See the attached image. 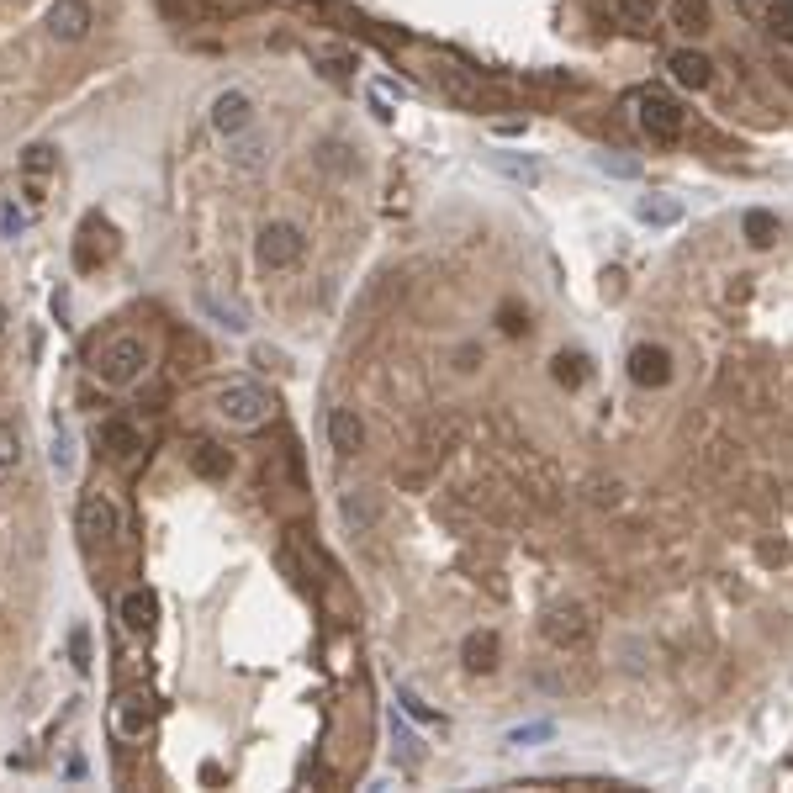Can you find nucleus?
<instances>
[{
	"label": "nucleus",
	"mask_w": 793,
	"mask_h": 793,
	"mask_svg": "<svg viewBox=\"0 0 793 793\" xmlns=\"http://www.w3.org/2000/svg\"><path fill=\"white\" fill-rule=\"evenodd\" d=\"M667 69H672V80H677L682 90H709V80H714L709 53H698V48H677L672 59H667Z\"/></svg>",
	"instance_id": "nucleus-11"
},
{
	"label": "nucleus",
	"mask_w": 793,
	"mask_h": 793,
	"mask_svg": "<svg viewBox=\"0 0 793 793\" xmlns=\"http://www.w3.org/2000/svg\"><path fill=\"white\" fill-rule=\"evenodd\" d=\"M767 27H772V38H778V43L793 48V0H772V6H767Z\"/></svg>",
	"instance_id": "nucleus-28"
},
{
	"label": "nucleus",
	"mask_w": 793,
	"mask_h": 793,
	"mask_svg": "<svg viewBox=\"0 0 793 793\" xmlns=\"http://www.w3.org/2000/svg\"><path fill=\"white\" fill-rule=\"evenodd\" d=\"M630 381L645 392H661L672 381V349L667 344H635L630 349Z\"/></svg>",
	"instance_id": "nucleus-8"
},
{
	"label": "nucleus",
	"mask_w": 793,
	"mask_h": 793,
	"mask_svg": "<svg viewBox=\"0 0 793 793\" xmlns=\"http://www.w3.org/2000/svg\"><path fill=\"white\" fill-rule=\"evenodd\" d=\"M90 27H96L90 0H53L48 6V38L53 43H85Z\"/></svg>",
	"instance_id": "nucleus-6"
},
{
	"label": "nucleus",
	"mask_w": 793,
	"mask_h": 793,
	"mask_svg": "<svg viewBox=\"0 0 793 793\" xmlns=\"http://www.w3.org/2000/svg\"><path fill=\"white\" fill-rule=\"evenodd\" d=\"M545 640L561 645V651H577V645L593 640V614L582 603H566V608H550L545 614Z\"/></svg>",
	"instance_id": "nucleus-5"
},
{
	"label": "nucleus",
	"mask_w": 793,
	"mask_h": 793,
	"mask_svg": "<svg viewBox=\"0 0 793 793\" xmlns=\"http://www.w3.org/2000/svg\"><path fill=\"white\" fill-rule=\"evenodd\" d=\"M497 656H503L497 630H471L466 640H460V661H466V672H497Z\"/></svg>",
	"instance_id": "nucleus-12"
},
{
	"label": "nucleus",
	"mask_w": 793,
	"mask_h": 793,
	"mask_svg": "<svg viewBox=\"0 0 793 793\" xmlns=\"http://www.w3.org/2000/svg\"><path fill=\"white\" fill-rule=\"evenodd\" d=\"M640 106V127H645V138L651 143H677L682 138V106L667 96V90H645V96L635 101Z\"/></svg>",
	"instance_id": "nucleus-4"
},
{
	"label": "nucleus",
	"mask_w": 793,
	"mask_h": 793,
	"mask_svg": "<svg viewBox=\"0 0 793 793\" xmlns=\"http://www.w3.org/2000/svg\"><path fill=\"white\" fill-rule=\"evenodd\" d=\"M75 524H80V534L85 540H112V534L122 529V513H117V503H112V492H85L80 497V513H75Z\"/></svg>",
	"instance_id": "nucleus-7"
},
{
	"label": "nucleus",
	"mask_w": 793,
	"mask_h": 793,
	"mask_svg": "<svg viewBox=\"0 0 793 793\" xmlns=\"http://www.w3.org/2000/svg\"><path fill=\"white\" fill-rule=\"evenodd\" d=\"M550 735H556V725H550V719H540V725H519V730H508V741H513V746H534V741H550Z\"/></svg>",
	"instance_id": "nucleus-32"
},
{
	"label": "nucleus",
	"mask_w": 793,
	"mask_h": 793,
	"mask_svg": "<svg viewBox=\"0 0 793 793\" xmlns=\"http://www.w3.org/2000/svg\"><path fill=\"white\" fill-rule=\"evenodd\" d=\"M487 159H492V170L524 180V186H534V180H540V164H534V159H519V154H487Z\"/></svg>",
	"instance_id": "nucleus-26"
},
{
	"label": "nucleus",
	"mask_w": 793,
	"mask_h": 793,
	"mask_svg": "<svg viewBox=\"0 0 793 793\" xmlns=\"http://www.w3.org/2000/svg\"><path fill=\"white\" fill-rule=\"evenodd\" d=\"M677 27L682 32H709L714 27V16H709V0H677Z\"/></svg>",
	"instance_id": "nucleus-22"
},
{
	"label": "nucleus",
	"mask_w": 793,
	"mask_h": 793,
	"mask_svg": "<svg viewBox=\"0 0 793 793\" xmlns=\"http://www.w3.org/2000/svg\"><path fill=\"white\" fill-rule=\"evenodd\" d=\"M101 445H106V455H112V460H133L143 450V439H138L133 423L112 418V423H101Z\"/></svg>",
	"instance_id": "nucleus-15"
},
{
	"label": "nucleus",
	"mask_w": 793,
	"mask_h": 793,
	"mask_svg": "<svg viewBox=\"0 0 793 793\" xmlns=\"http://www.w3.org/2000/svg\"><path fill=\"white\" fill-rule=\"evenodd\" d=\"M328 445H334L339 455H355L365 445V423H360L355 408H334V413H328Z\"/></svg>",
	"instance_id": "nucleus-14"
},
{
	"label": "nucleus",
	"mask_w": 793,
	"mask_h": 793,
	"mask_svg": "<svg viewBox=\"0 0 793 793\" xmlns=\"http://www.w3.org/2000/svg\"><path fill=\"white\" fill-rule=\"evenodd\" d=\"M270 392L260 381H228L223 392H217V418L228 423V429H260L270 423Z\"/></svg>",
	"instance_id": "nucleus-2"
},
{
	"label": "nucleus",
	"mask_w": 793,
	"mask_h": 793,
	"mask_svg": "<svg viewBox=\"0 0 793 793\" xmlns=\"http://www.w3.org/2000/svg\"><path fill=\"white\" fill-rule=\"evenodd\" d=\"M741 233H746V244H751V249H767L772 238H778V217L762 212V207H751V212L741 217Z\"/></svg>",
	"instance_id": "nucleus-18"
},
{
	"label": "nucleus",
	"mask_w": 793,
	"mask_h": 793,
	"mask_svg": "<svg viewBox=\"0 0 793 793\" xmlns=\"http://www.w3.org/2000/svg\"><path fill=\"white\" fill-rule=\"evenodd\" d=\"M614 6H619V16H624V22H640V27H645V22H656V16H661V0H614Z\"/></svg>",
	"instance_id": "nucleus-31"
},
{
	"label": "nucleus",
	"mask_w": 793,
	"mask_h": 793,
	"mask_svg": "<svg viewBox=\"0 0 793 793\" xmlns=\"http://www.w3.org/2000/svg\"><path fill=\"white\" fill-rule=\"evenodd\" d=\"M22 223H27V217L16 212V207H6V217H0V228H6V238H11V233H22Z\"/></svg>",
	"instance_id": "nucleus-34"
},
{
	"label": "nucleus",
	"mask_w": 793,
	"mask_h": 793,
	"mask_svg": "<svg viewBox=\"0 0 793 793\" xmlns=\"http://www.w3.org/2000/svg\"><path fill=\"white\" fill-rule=\"evenodd\" d=\"M344 524L371 529V524H376V497H371V492H349V497H344Z\"/></svg>",
	"instance_id": "nucleus-24"
},
{
	"label": "nucleus",
	"mask_w": 793,
	"mask_h": 793,
	"mask_svg": "<svg viewBox=\"0 0 793 793\" xmlns=\"http://www.w3.org/2000/svg\"><path fill=\"white\" fill-rule=\"evenodd\" d=\"M635 217H640V223H656V228H672L677 217H682V207H677V201H667V196H645V201H635Z\"/></svg>",
	"instance_id": "nucleus-19"
},
{
	"label": "nucleus",
	"mask_w": 793,
	"mask_h": 793,
	"mask_svg": "<svg viewBox=\"0 0 793 793\" xmlns=\"http://www.w3.org/2000/svg\"><path fill=\"white\" fill-rule=\"evenodd\" d=\"M307 254V233L297 223H265L260 238H254V260L265 270H291Z\"/></svg>",
	"instance_id": "nucleus-3"
},
{
	"label": "nucleus",
	"mask_w": 793,
	"mask_h": 793,
	"mask_svg": "<svg viewBox=\"0 0 793 793\" xmlns=\"http://www.w3.org/2000/svg\"><path fill=\"white\" fill-rule=\"evenodd\" d=\"M48 460H53V471H59V476H75V429H69V418H53V450H48Z\"/></svg>",
	"instance_id": "nucleus-16"
},
{
	"label": "nucleus",
	"mask_w": 793,
	"mask_h": 793,
	"mask_svg": "<svg viewBox=\"0 0 793 793\" xmlns=\"http://www.w3.org/2000/svg\"><path fill=\"white\" fill-rule=\"evenodd\" d=\"M191 471L196 476H228L233 471V455L223 445H212V439H201V445L191 450Z\"/></svg>",
	"instance_id": "nucleus-17"
},
{
	"label": "nucleus",
	"mask_w": 793,
	"mask_h": 793,
	"mask_svg": "<svg viewBox=\"0 0 793 793\" xmlns=\"http://www.w3.org/2000/svg\"><path fill=\"white\" fill-rule=\"evenodd\" d=\"M117 619H122V630H127V635H154L159 603H154V593H149V587H133V593H122V603H117Z\"/></svg>",
	"instance_id": "nucleus-10"
},
{
	"label": "nucleus",
	"mask_w": 793,
	"mask_h": 793,
	"mask_svg": "<svg viewBox=\"0 0 793 793\" xmlns=\"http://www.w3.org/2000/svg\"><path fill=\"white\" fill-rule=\"evenodd\" d=\"M53 164H59V154L48 149V143H32V149L22 154V175H32V180H43Z\"/></svg>",
	"instance_id": "nucleus-29"
},
{
	"label": "nucleus",
	"mask_w": 793,
	"mask_h": 793,
	"mask_svg": "<svg viewBox=\"0 0 793 793\" xmlns=\"http://www.w3.org/2000/svg\"><path fill=\"white\" fill-rule=\"evenodd\" d=\"M228 164H233V170H244V175H260L265 164H270V143L249 127V133L228 138Z\"/></svg>",
	"instance_id": "nucleus-13"
},
{
	"label": "nucleus",
	"mask_w": 793,
	"mask_h": 793,
	"mask_svg": "<svg viewBox=\"0 0 793 793\" xmlns=\"http://www.w3.org/2000/svg\"><path fill=\"white\" fill-rule=\"evenodd\" d=\"M598 170H603V175H619V180H630V175H635V164H630V159H608V154H603V159H598Z\"/></svg>",
	"instance_id": "nucleus-33"
},
{
	"label": "nucleus",
	"mask_w": 793,
	"mask_h": 793,
	"mask_svg": "<svg viewBox=\"0 0 793 793\" xmlns=\"http://www.w3.org/2000/svg\"><path fill=\"white\" fill-rule=\"evenodd\" d=\"M196 302H201V312H212V318H217V328H228V334H244V328H249V323H244V312H238V307H228V302H217L212 291H201Z\"/></svg>",
	"instance_id": "nucleus-23"
},
{
	"label": "nucleus",
	"mask_w": 793,
	"mask_h": 793,
	"mask_svg": "<svg viewBox=\"0 0 793 793\" xmlns=\"http://www.w3.org/2000/svg\"><path fill=\"white\" fill-rule=\"evenodd\" d=\"M6 323H11V318H6V302H0V334H6Z\"/></svg>",
	"instance_id": "nucleus-35"
},
{
	"label": "nucleus",
	"mask_w": 793,
	"mask_h": 793,
	"mask_svg": "<svg viewBox=\"0 0 793 793\" xmlns=\"http://www.w3.org/2000/svg\"><path fill=\"white\" fill-rule=\"evenodd\" d=\"M69 667H75L80 677H90V630H85V624L69 630Z\"/></svg>",
	"instance_id": "nucleus-30"
},
{
	"label": "nucleus",
	"mask_w": 793,
	"mask_h": 793,
	"mask_svg": "<svg viewBox=\"0 0 793 793\" xmlns=\"http://www.w3.org/2000/svg\"><path fill=\"white\" fill-rule=\"evenodd\" d=\"M96 381L101 386H133L143 371H149V344H143L138 334H117V339H106L101 349H96Z\"/></svg>",
	"instance_id": "nucleus-1"
},
{
	"label": "nucleus",
	"mask_w": 793,
	"mask_h": 793,
	"mask_svg": "<svg viewBox=\"0 0 793 793\" xmlns=\"http://www.w3.org/2000/svg\"><path fill=\"white\" fill-rule=\"evenodd\" d=\"M117 725H122L127 735H143V730H149V704H143L138 693H127L122 709H117Z\"/></svg>",
	"instance_id": "nucleus-25"
},
{
	"label": "nucleus",
	"mask_w": 793,
	"mask_h": 793,
	"mask_svg": "<svg viewBox=\"0 0 793 793\" xmlns=\"http://www.w3.org/2000/svg\"><path fill=\"white\" fill-rule=\"evenodd\" d=\"M212 127H217L223 138L249 133V127H254V101L244 96V90H223V96L212 101Z\"/></svg>",
	"instance_id": "nucleus-9"
},
{
	"label": "nucleus",
	"mask_w": 793,
	"mask_h": 793,
	"mask_svg": "<svg viewBox=\"0 0 793 793\" xmlns=\"http://www.w3.org/2000/svg\"><path fill=\"white\" fill-rule=\"evenodd\" d=\"M397 709L408 714V719H418V725H445V719H439V714H434V709L418 698V688H413V682H397Z\"/></svg>",
	"instance_id": "nucleus-21"
},
{
	"label": "nucleus",
	"mask_w": 793,
	"mask_h": 793,
	"mask_svg": "<svg viewBox=\"0 0 793 793\" xmlns=\"http://www.w3.org/2000/svg\"><path fill=\"white\" fill-rule=\"evenodd\" d=\"M22 429L16 423H0V476H11V471H22Z\"/></svg>",
	"instance_id": "nucleus-20"
},
{
	"label": "nucleus",
	"mask_w": 793,
	"mask_h": 793,
	"mask_svg": "<svg viewBox=\"0 0 793 793\" xmlns=\"http://www.w3.org/2000/svg\"><path fill=\"white\" fill-rule=\"evenodd\" d=\"M550 376H556L566 392H577V386L587 381V365H582V355H556L550 360Z\"/></svg>",
	"instance_id": "nucleus-27"
}]
</instances>
